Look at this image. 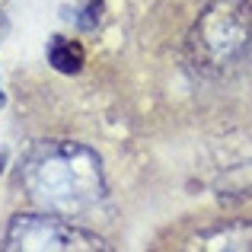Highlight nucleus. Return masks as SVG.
Wrapping results in <instances>:
<instances>
[{
	"mask_svg": "<svg viewBox=\"0 0 252 252\" xmlns=\"http://www.w3.org/2000/svg\"><path fill=\"white\" fill-rule=\"evenodd\" d=\"M16 189L32 208L77 220L105 201V172L93 147L77 141H42L23 157Z\"/></svg>",
	"mask_w": 252,
	"mask_h": 252,
	"instance_id": "nucleus-1",
	"label": "nucleus"
},
{
	"mask_svg": "<svg viewBox=\"0 0 252 252\" xmlns=\"http://www.w3.org/2000/svg\"><path fill=\"white\" fill-rule=\"evenodd\" d=\"M198 67L223 74L252 51V0H211L189 35Z\"/></svg>",
	"mask_w": 252,
	"mask_h": 252,
	"instance_id": "nucleus-2",
	"label": "nucleus"
},
{
	"mask_svg": "<svg viewBox=\"0 0 252 252\" xmlns=\"http://www.w3.org/2000/svg\"><path fill=\"white\" fill-rule=\"evenodd\" d=\"M6 252H109L102 236L58 214H16L3 236Z\"/></svg>",
	"mask_w": 252,
	"mask_h": 252,
	"instance_id": "nucleus-3",
	"label": "nucleus"
},
{
	"mask_svg": "<svg viewBox=\"0 0 252 252\" xmlns=\"http://www.w3.org/2000/svg\"><path fill=\"white\" fill-rule=\"evenodd\" d=\"M195 249H211V252H223V249H236V252H246L252 249V223L249 220H233L227 227H214L208 233H198L191 240Z\"/></svg>",
	"mask_w": 252,
	"mask_h": 252,
	"instance_id": "nucleus-4",
	"label": "nucleus"
},
{
	"mask_svg": "<svg viewBox=\"0 0 252 252\" xmlns=\"http://www.w3.org/2000/svg\"><path fill=\"white\" fill-rule=\"evenodd\" d=\"M48 64L58 70V74H80L83 64H86V51L77 38H67V35H51L48 42Z\"/></svg>",
	"mask_w": 252,
	"mask_h": 252,
	"instance_id": "nucleus-5",
	"label": "nucleus"
},
{
	"mask_svg": "<svg viewBox=\"0 0 252 252\" xmlns=\"http://www.w3.org/2000/svg\"><path fill=\"white\" fill-rule=\"evenodd\" d=\"M64 19H74L77 29L93 32L99 26V19H102V0H83L80 6H74V10L64 6Z\"/></svg>",
	"mask_w": 252,
	"mask_h": 252,
	"instance_id": "nucleus-6",
	"label": "nucleus"
},
{
	"mask_svg": "<svg viewBox=\"0 0 252 252\" xmlns=\"http://www.w3.org/2000/svg\"><path fill=\"white\" fill-rule=\"evenodd\" d=\"M6 32H10V23H6V16H3V13H0V38H3Z\"/></svg>",
	"mask_w": 252,
	"mask_h": 252,
	"instance_id": "nucleus-7",
	"label": "nucleus"
},
{
	"mask_svg": "<svg viewBox=\"0 0 252 252\" xmlns=\"http://www.w3.org/2000/svg\"><path fill=\"white\" fill-rule=\"evenodd\" d=\"M3 105H6V96H3V90H0V109H3Z\"/></svg>",
	"mask_w": 252,
	"mask_h": 252,
	"instance_id": "nucleus-8",
	"label": "nucleus"
},
{
	"mask_svg": "<svg viewBox=\"0 0 252 252\" xmlns=\"http://www.w3.org/2000/svg\"><path fill=\"white\" fill-rule=\"evenodd\" d=\"M3 166H6V160H3V157H0V176H3Z\"/></svg>",
	"mask_w": 252,
	"mask_h": 252,
	"instance_id": "nucleus-9",
	"label": "nucleus"
}]
</instances>
